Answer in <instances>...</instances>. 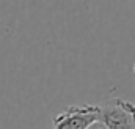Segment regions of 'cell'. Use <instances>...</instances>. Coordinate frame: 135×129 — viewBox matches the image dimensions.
<instances>
[{"label":"cell","mask_w":135,"mask_h":129,"mask_svg":"<svg viewBox=\"0 0 135 129\" xmlns=\"http://www.w3.org/2000/svg\"><path fill=\"white\" fill-rule=\"evenodd\" d=\"M88 129H107V128L102 125L101 121H96V123H93V125H91V126H90Z\"/></svg>","instance_id":"3957f363"},{"label":"cell","mask_w":135,"mask_h":129,"mask_svg":"<svg viewBox=\"0 0 135 129\" xmlns=\"http://www.w3.org/2000/svg\"><path fill=\"white\" fill-rule=\"evenodd\" d=\"M99 118L107 129H135V104L121 98H110L101 102Z\"/></svg>","instance_id":"6da1fadb"},{"label":"cell","mask_w":135,"mask_h":129,"mask_svg":"<svg viewBox=\"0 0 135 129\" xmlns=\"http://www.w3.org/2000/svg\"><path fill=\"white\" fill-rule=\"evenodd\" d=\"M99 118V107L93 104L69 105L54 117L52 129H88Z\"/></svg>","instance_id":"7a4b0ae2"}]
</instances>
